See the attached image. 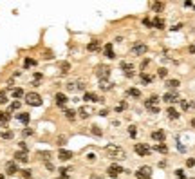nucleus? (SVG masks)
I'll list each match as a JSON object with an SVG mask.
<instances>
[{"mask_svg":"<svg viewBox=\"0 0 195 179\" xmlns=\"http://www.w3.org/2000/svg\"><path fill=\"white\" fill-rule=\"evenodd\" d=\"M105 150H107V154L112 159H127V152L121 147H117V145H107Z\"/></svg>","mask_w":195,"mask_h":179,"instance_id":"obj_1","label":"nucleus"},{"mask_svg":"<svg viewBox=\"0 0 195 179\" xmlns=\"http://www.w3.org/2000/svg\"><path fill=\"white\" fill-rule=\"evenodd\" d=\"M134 152L139 158H146L152 154V147H148L146 143H137V145H134Z\"/></svg>","mask_w":195,"mask_h":179,"instance_id":"obj_2","label":"nucleus"},{"mask_svg":"<svg viewBox=\"0 0 195 179\" xmlns=\"http://www.w3.org/2000/svg\"><path fill=\"white\" fill-rule=\"evenodd\" d=\"M25 103L31 105V107H40L43 101H42V96H40V94H36V92H29V94H25Z\"/></svg>","mask_w":195,"mask_h":179,"instance_id":"obj_3","label":"nucleus"},{"mask_svg":"<svg viewBox=\"0 0 195 179\" xmlns=\"http://www.w3.org/2000/svg\"><path fill=\"white\" fill-rule=\"evenodd\" d=\"M96 76L99 80H109L110 78V67H107V65H98L96 67Z\"/></svg>","mask_w":195,"mask_h":179,"instance_id":"obj_4","label":"nucleus"},{"mask_svg":"<svg viewBox=\"0 0 195 179\" xmlns=\"http://www.w3.org/2000/svg\"><path fill=\"white\" fill-rule=\"evenodd\" d=\"M137 179H150V176H152V168L150 166H141L139 170L136 172Z\"/></svg>","mask_w":195,"mask_h":179,"instance_id":"obj_5","label":"nucleus"},{"mask_svg":"<svg viewBox=\"0 0 195 179\" xmlns=\"http://www.w3.org/2000/svg\"><path fill=\"white\" fill-rule=\"evenodd\" d=\"M146 49H148V47H146L145 43H136V45L132 47V54H134V56H141V54L146 53Z\"/></svg>","mask_w":195,"mask_h":179,"instance_id":"obj_6","label":"nucleus"},{"mask_svg":"<svg viewBox=\"0 0 195 179\" xmlns=\"http://www.w3.org/2000/svg\"><path fill=\"white\" fill-rule=\"evenodd\" d=\"M119 172H125L119 165H110V166L107 168V174H109L110 177H117V176H119Z\"/></svg>","mask_w":195,"mask_h":179,"instance_id":"obj_7","label":"nucleus"},{"mask_svg":"<svg viewBox=\"0 0 195 179\" xmlns=\"http://www.w3.org/2000/svg\"><path fill=\"white\" fill-rule=\"evenodd\" d=\"M163 99H164L166 103H175V101H179V94H177L175 91H170V92H166V94L163 96Z\"/></svg>","mask_w":195,"mask_h":179,"instance_id":"obj_8","label":"nucleus"},{"mask_svg":"<svg viewBox=\"0 0 195 179\" xmlns=\"http://www.w3.org/2000/svg\"><path fill=\"white\" fill-rule=\"evenodd\" d=\"M71 158H72V152H71V150L60 148V152H58V159H60V161H69Z\"/></svg>","mask_w":195,"mask_h":179,"instance_id":"obj_9","label":"nucleus"},{"mask_svg":"<svg viewBox=\"0 0 195 179\" xmlns=\"http://www.w3.org/2000/svg\"><path fill=\"white\" fill-rule=\"evenodd\" d=\"M6 172H7L9 176H15V174L18 172V166H17V163H15V161H9V163L6 165Z\"/></svg>","mask_w":195,"mask_h":179,"instance_id":"obj_10","label":"nucleus"},{"mask_svg":"<svg viewBox=\"0 0 195 179\" xmlns=\"http://www.w3.org/2000/svg\"><path fill=\"white\" fill-rule=\"evenodd\" d=\"M54 101H56V105H58V107H65V103H67V96H65L63 92H56Z\"/></svg>","mask_w":195,"mask_h":179,"instance_id":"obj_11","label":"nucleus"},{"mask_svg":"<svg viewBox=\"0 0 195 179\" xmlns=\"http://www.w3.org/2000/svg\"><path fill=\"white\" fill-rule=\"evenodd\" d=\"M78 114H79V118L81 119H87V118H90L92 109H90V107H81V109L78 110Z\"/></svg>","mask_w":195,"mask_h":179,"instance_id":"obj_12","label":"nucleus"},{"mask_svg":"<svg viewBox=\"0 0 195 179\" xmlns=\"http://www.w3.org/2000/svg\"><path fill=\"white\" fill-rule=\"evenodd\" d=\"M112 87H114L112 81H109V80H99V89H101V91H110Z\"/></svg>","mask_w":195,"mask_h":179,"instance_id":"obj_13","label":"nucleus"},{"mask_svg":"<svg viewBox=\"0 0 195 179\" xmlns=\"http://www.w3.org/2000/svg\"><path fill=\"white\" fill-rule=\"evenodd\" d=\"M83 99H87V101H99V103H103V98H99V96H96L94 92H85V96H83Z\"/></svg>","mask_w":195,"mask_h":179,"instance_id":"obj_14","label":"nucleus"},{"mask_svg":"<svg viewBox=\"0 0 195 179\" xmlns=\"http://www.w3.org/2000/svg\"><path fill=\"white\" fill-rule=\"evenodd\" d=\"M105 56H107L109 60L116 58V53H114V49H112V45H110V43H107V45H105Z\"/></svg>","mask_w":195,"mask_h":179,"instance_id":"obj_15","label":"nucleus"},{"mask_svg":"<svg viewBox=\"0 0 195 179\" xmlns=\"http://www.w3.org/2000/svg\"><path fill=\"white\" fill-rule=\"evenodd\" d=\"M36 156H38L42 161H45V163H47V161L51 159V156H53V154H51L49 150H38V152H36Z\"/></svg>","mask_w":195,"mask_h":179,"instance_id":"obj_16","label":"nucleus"},{"mask_svg":"<svg viewBox=\"0 0 195 179\" xmlns=\"http://www.w3.org/2000/svg\"><path fill=\"white\" fill-rule=\"evenodd\" d=\"M152 139L163 143V141H164V132H163V130H154V132H152Z\"/></svg>","mask_w":195,"mask_h":179,"instance_id":"obj_17","label":"nucleus"},{"mask_svg":"<svg viewBox=\"0 0 195 179\" xmlns=\"http://www.w3.org/2000/svg\"><path fill=\"white\" fill-rule=\"evenodd\" d=\"M17 119L22 121L24 125H27V123H29V119H31V116H29L27 112H20V114H17Z\"/></svg>","mask_w":195,"mask_h":179,"instance_id":"obj_18","label":"nucleus"},{"mask_svg":"<svg viewBox=\"0 0 195 179\" xmlns=\"http://www.w3.org/2000/svg\"><path fill=\"white\" fill-rule=\"evenodd\" d=\"M98 47H99V42H98V40H92V42H89V43H87V51H89V53L98 51Z\"/></svg>","mask_w":195,"mask_h":179,"instance_id":"obj_19","label":"nucleus"},{"mask_svg":"<svg viewBox=\"0 0 195 179\" xmlns=\"http://www.w3.org/2000/svg\"><path fill=\"white\" fill-rule=\"evenodd\" d=\"M166 116H168L170 119H177L179 118V112H177L174 107H168V109H166Z\"/></svg>","mask_w":195,"mask_h":179,"instance_id":"obj_20","label":"nucleus"},{"mask_svg":"<svg viewBox=\"0 0 195 179\" xmlns=\"http://www.w3.org/2000/svg\"><path fill=\"white\" fill-rule=\"evenodd\" d=\"M65 118L69 119V121H74L76 119V110H72V109H65Z\"/></svg>","mask_w":195,"mask_h":179,"instance_id":"obj_21","label":"nucleus"},{"mask_svg":"<svg viewBox=\"0 0 195 179\" xmlns=\"http://www.w3.org/2000/svg\"><path fill=\"white\" fill-rule=\"evenodd\" d=\"M9 112H0V127H6L7 125V121H9Z\"/></svg>","mask_w":195,"mask_h":179,"instance_id":"obj_22","label":"nucleus"},{"mask_svg":"<svg viewBox=\"0 0 195 179\" xmlns=\"http://www.w3.org/2000/svg\"><path fill=\"white\" fill-rule=\"evenodd\" d=\"M15 159L20 161V163H27V161H29V158H27L25 152H17V154H15Z\"/></svg>","mask_w":195,"mask_h":179,"instance_id":"obj_23","label":"nucleus"},{"mask_svg":"<svg viewBox=\"0 0 195 179\" xmlns=\"http://www.w3.org/2000/svg\"><path fill=\"white\" fill-rule=\"evenodd\" d=\"M152 150H157V152H161V154H168V147H166L164 143H159V145H156Z\"/></svg>","mask_w":195,"mask_h":179,"instance_id":"obj_24","label":"nucleus"},{"mask_svg":"<svg viewBox=\"0 0 195 179\" xmlns=\"http://www.w3.org/2000/svg\"><path fill=\"white\" fill-rule=\"evenodd\" d=\"M152 27H156V29H164V20L163 18H154Z\"/></svg>","mask_w":195,"mask_h":179,"instance_id":"obj_25","label":"nucleus"},{"mask_svg":"<svg viewBox=\"0 0 195 179\" xmlns=\"http://www.w3.org/2000/svg\"><path fill=\"white\" fill-rule=\"evenodd\" d=\"M168 89H177L181 83H179V80H166V83H164Z\"/></svg>","mask_w":195,"mask_h":179,"instance_id":"obj_26","label":"nucleus"},{"mask_svg":"<svg viewBox=\"0 0 195 179\" xmlns=\"http://www.w3.org/2000/svg\"><path fill=\"white\" fill-rule=\"evenodd\" d=\"M121 69H123V73H128V71H134V65L128 62H121Z\"/></svg>","mask_w":195,"mask_h":179,"instance_id":"obj_27","label":"nucleus"},{"mask_svg":"<svg viewBox=\"0 0 195 179\" xmlns=\"http://www.w3.org/2000/svg\"><path fill=\"white\" fill-rule=\"evenodd\" d=\"M139 78H141V81H143V83H146V85L154 81V78H152V76H148V74H145V73H141V74H139Z\"/></svg>","mask_w":195,"mask_h":179,"instance_id":"obj_28","label":"nucleus"},{"mask_svg":"<svg viewBox=\"0 0 195 179\" xmlns=\"http://www.w3.org/2000/svg\"><path fill=\"white\" fill-rule=\"evenodd\" d=\"M127 94H128V96H134V98H139V96H141V91L132 87V89H128V91H127Z\"/></svg>","mask_w":195,"mask_h":179,"instance_id":"obj_29","label":"nucleus"},{"mask_svg":"<svg viewBox=\"0 0 195 179\" xmlns=\"http://www.w3.org/2000/svg\"><path fill=\"white\" fill-rule=\"evenodd\" d=\"M36 65V60H33V58H25L24 60V67L27 69V67H35Z\"/></svg>","mask_w":195,"mask_h":179,"instance_id":"obj_30","label":"nucleus"},{"mask_svg":"<svg viewBox=\"0 0 195 179\" xmlns=\"http://www.w3.org/2000/svg\"><path fill=\"white\" fill-rule=\"evenodd\" d=\"M163 7H164V4H163V2H154V4H152V9H154L156 13L163 11Z\"/></svg>","mask_w":195,"mask_h":179,"instance_id":"obj_31","label":"nucleus"},{"mask_svg":"<svg viewBox=\"0 0 195 179\" xmlns=\"http://www.w3.org/2000/svg\"><path fill=\"white\" fill-rule=\"evenodd\" d=\"M13 136H15V134H13L11 130H6V132H0V138H2V139H13Z\"/></svg>","mask_w":195,"mask_h":179,"instance_id":"obj_32","label":"nucleus"},{"mask_svg":"<svg viewBox=\"0 0 195 179\" xmlns=\"http://www.w3.org/2000/svg\"><path fill=\"white\" fill-rule=\"evenodd\" d=\"M22 96H24V89H20V87L18 89H13V98L18 99V98H22Z\"/></svg>","mask_w":195,"mask_h":179,"instance_id":"obj_33","label":"nucleus"},{"mask_svg":"<svg viewBox=\"0 0 195 179\" xmlns=\"http://www.w3.org/2000/svg\"><path fill=\"white\" fill-rule=\"evenodd\" d=\"M90 132H92L94 136H101V134H103V130H101L99 127H96V125H94V127H90Z\"/></svg>","mask_w":195,"mask_h":179,"instance_id":"obj_34","label":"nucleus"},{"mask_svg":"<svg viewBox=\"0 0 195 179\" xmlns=\"http://www.w3.org/2000/svg\"><path fill=\"white\" fill-rule=\"evenodd\" d=\"M22 177H24V179H31V177H33V172L25 168V170H22Z\"/></svg>","mask_w":195,"mask_h":179,"instance_id":"obj_35","label":"nucleus"},{"mask_svg":"<svg viewBox=\"0 0 195 179\" xmlns=\"http://www.w3.org/2000/svg\"><path fill=\"white\" fill-rule=\"evenodd\" d=\"M60 67H61V74H65V73H69V69H71V65H69L67 62H63V63H61Z\"/></svg>","mask_w":195,"mask_h":179,"instance_id":"obj_36","label":"nucleus"},{"mask_svg":"<svg viewBox=\"0 0 195 179\" xmlns=\"http://www.w3.org/2000/svg\"><path fill=\"white\" fill-rule=\"evenodd\" d=\"M128 134H130V138H136L137 136V130H136V127L132 125V127H128Z\"/></svg>","mask_w":195,"mask_h":179,"instance_id":"obj_37","label":"nucleus"},{"mask_svg":"<svg viewBox=\"0 0 195 179\" xmlns=\"http://www.w3.org/2000/svg\"><path fill=\"white\" fill-rule=\"evenodd\" d=\"M18 109H20V101H13L9 105V110H18Z\"/></svg>","mask_w":195,"mask_h":179,"instance_id":"obj_38","label":"nucleus"},{"mask_svg":"<svg viewBox=\"0 0 195 179\" xmlns=\"http://www.w3.org/2000/svg\"><path fill=\"white\" fill-rule=\"evenodd\" d=\"M157 74H159V76H161V78H166V74H168V69H164V67H161V69H159V73H157Z\"/></svg>","mask_w":195,"mask_h":179,"instance_id":"obj_39","label":"nucleus"},{"mask_svg":"<svg viewBox=\"0 0 195 179\" xmlns=\"http://www.w3.org/2000/svg\"><path fill=\"white\" fill-rule=\"evenodd\" d=\"M56 143H58L60 147H63V145L67 143V136H60V138H58V141H56Z\"/></svg>","mask_w":195,"mask_h":179,"instance_id":"obj_40","label":"nucleus"},{"mask_svg":"<svg viewBox=\"0 0 195 179\" xmlns=\"http://www.w3.org/2000/svg\"><path fill=\"white\" fill-rule=\"evenodd\" d=\"M76 89H78V91H85V83H83L81 80H79V81H76Z\"/></svg>","mask_w":195,"mask_h":179,"instance_id":"obj_41","label":"nucleus"},{"mask_svg":"<svg viewBox=\"0 0 195 179\" xmlns=\"http://www.w3.org/2000/svg\"><path fill=\"white\" fill-rule=\"evenodd\" d=\"M181 107H182V110H188V109H190V103L184 101V99H181Z\"/></svg>","mask_w":195,"mask_h":179,"instance_id":"obj_42","label":"nucleus"},{"mask_svg":"<svg viewBox=\"0 0 195 179\" xmlns=\"http://www.w3.org/2000/svg\"><path fill=\"white\" fill-rule=\"evenodd\" d=\"M22 134H24V136H33L35 130H33V129H25V130H22Z\"/></svg>","mask_w":195,"mask_h":179,"instance_id":"obj_43","label":"nucleus"},{"mask_svg":"<svg viewBox=\"0 0 195 179\" xmlns=\"http://www.w3.org/2000/svg\"><path fill=\"white\" fill-rule=\"evenodd\" d=\"M67 91H76V83H74V81L67 83Z\"/></svg>","mask_w":195,"mask_h":179,"instance_id":"obj_44","label":"nucleus"},{"mask_svg":"<svg viewBox=\"0 0 195 179\" xmlns=\"http://www.w3.org/2000/svg\"><path fill=\"white\" fill-rule=\"evenodd\" d=\"M175 176L179 179H186V176H184V172H182V170H175Z\"/></svg>","mask_w":195,"mask_h":179,"instance_id":"obj_45","label":"nucleus"},{"mask_svg":"<svg viewBox=\"0 0 195 179\" xmlns=\"http://www.w3.org/2000/svg\"><path fill=\"white\" fill-rule=\"evenodd\" d=\"M45 168H47V170H51V172H53V170H54V165H53V163H51V161H47V163H45Z\"/></svg>","mask_w":195,"mask_h":179,"instance_id":"obj_46","label":"nucleus"},{"mask_svg":"<svg viewBox=\"0 0 195 179\" xmlns=\"http://www.w3.org/2000/svg\"><path fill=\"white\" fill-rule=\"evenodd\" d=\"M177 148H179V152H186V147L182 143H177Z\"/></svg>","mask_w":195,"mask_h":179,"instance_id":"obj_47","label":"nucleus"},{"mask_svg":"<svg viewBox=\"0 0 195 179\" xmlns=\"http://www.w3.org/2000/svg\"><path fill=\"white\" fill-rule=\"evenodd\" d=\"M20 148H22V152H25V154H27V145H25V143H24V141H22V143H20Z\"/></svg>","mask_w":195,"mask_h":179,"instance_id":"obj_48","label":"nucleus"},{"mask_svg":"<svg viewBox=\"0 0 195 179\" xmlns=\"http://www.w3.org/2000/svg\"><path fill=\"white\" fill-rule=\"evenodd\" d=\"M186 166H195V159H188L186 161Z\"/></svg>","mask_w":195,"mask_h":179,"instance_id":"obj_49","label":"nucleus"},{"mask_svg":"<svg viewBox=\"0 0 195 179\" xmlns=\"http://www.w3.org/2000/svg\"><path fill=\"white\" fill-rule=\"evenodd\" d=\"M143 24H145V25H148V27H152V22H150L148 18H145V20H143Z\"/></svg>","mask_w":195,"mask_h":179,"instance_id":"obj_50","label":"nucleus"},{"mask_svg":"<svg viewBox=\"0 0 195 179\" xmlns=\"http://www.w3.org/2000/svg\"><path fill=\"white\" fill-rule=\"evenodd\" d=\"M150 112H152V114H157V112H159V107H152Z\"/></svg>","mask_w":195,"mask_h":179,"instance_id":"obj_51","label":"nucleus"},{"mask_svg":"<svg viewBox=\"0 0 195 179\" xmlns=\"http://www.w3.org/2000/svg\"><path fill=\"white\" fill-rule=\"evenodd\" d=\"M87 159H89V161H94V159H96V156H94V154H89V156H87Z\"/></svg>","mask_w":195,"mask_h":179,"instance_id":"obj_52","label":"nucleus"},{"mask_svg":"<svg viewBox=\"0 0 195 179\" xmlns=\"http://www.w3.org/2000/svg\"><path fill=\"white\" fill-rule=\"evenodd\" d=\"M107 114H109V110H107V109H103V110L99 112V116H107Z\"/></svg>","mask_w":195,"mask_h":179,"instance_id":"obj_53","label":"nucleus"},{"mask_svg":"<svg viewBox=\"0 0 195 179\" xmlns=\"http://www.w3.org/2000/svg\"><path fill=\"white\" fill-rule=\"evenodd\" d=\"M35 80H42V74H40V73H35Z\"/></svg>","mask_w":195,"mask_h":179,"instance_id":"obj_54","label":"nucleus"},{"mask_svg":"<svg viewBox=\"0 0 195 179\" xmlns=\"http://www.w3.org/2000/svg\"><path fill=\"white\" fill-rule=\"evenodd\" d=\"M90 179H103L101 176H90Z\"/></svg>","mask_w":195,"mask_h":179,"instance_id":"obj_55","label":"nucleus"},{"mask_svg":"<svg viewBox=\"0 0 195 179\" xmlns=\"http://www.w3.org/2000/svg\"><path fill=\"white\" fill-rule=\"evenodd\" d=\"M192 127H195V118H193V119H192Z\"/></svg>","mask_w":195,"mask_h":179,"instance_id":"obj_56","label":"nucleus"},{"mask_svg":"<svg viewBox=\"0 0 195 179\" xmlns=\"http://www.w3.org/2000/svg\"><path fill=\"white\" fill-rule=\"evenodd\" d=\"M0 179H6V177H4V176H2V174H0Z\"/></svg>","mask_w":195,"mask_h":179,"instance_id":"obj_57","label":"nucleus"}]
</instances>
